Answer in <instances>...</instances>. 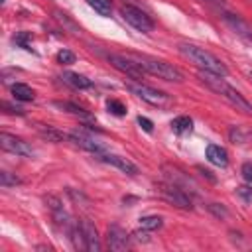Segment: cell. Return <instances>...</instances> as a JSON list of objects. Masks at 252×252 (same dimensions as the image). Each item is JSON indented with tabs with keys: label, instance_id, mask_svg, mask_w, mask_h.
Segmentation results:
<instances>
[{
	"label": "cell",
	"instance_id": "6da1fadb",
	"mask_svg": "<svg viewBox=\"0 0 252 252\" xmlns=\"http://www.w3.org/2000/svg\"><path fill=\"white\" fill-rule=\"evenodd\" d=\"M199 79H201L211 91H215V93L220 94L223 99H227L236 110H240V112H244V114H252V105L242 97V94H240L235 87H231L220 75H215V73H211V71H201V69H199Z\"/></svg>",
	"mask_w": 252,
	"mask_h": 252
},
{
	"label": "cell",
	"instance_id": "7a4b0ae2",
	"mask_svg": "<svg viewBox=\"0 0 252 252\" xmlns=\"http://www.w3.org/2000/svg\"><path fill=\"white\" fill-rule=\"evenodd\" d=\"M179 53L189 59L191 63L201 69V71H211L215 75H220V77H227L229 75V69L225 67V63L220 61L217 55H213L211 51L199 47V46H193V44H179Z\"/></svg>",
	"mask_w": 252,
	"mask_h": 252
},
{
	"label": "cell",
	"instance_id": "3957f363",
	"mask_svg": "<svg viewBox=\"0 0 252 252\" xmlns=\"http://www.w3.org/2000/svg\"><path fill=\"white\" fill-rule=\"evenodd\" d=\"M126 55H128L130 59H134L138 65L150 75H156L164 81H173V83L183 81V73L177 67L170 65V63H166L162 59H154V57H148V55H136V53H126Z\"/></svg>",
	"mask_w": 252,
	"mask_h": 252
},
{
	"label": "cell",
	"instance_id": "277c9868",
	"mask_svg": "<svg viewBox=\"0 0 252 252\" xmlns=\"http://www.w3.org/2000/svg\"><path fill=\"white\" fill-rule=\"evenodd\" d=\"M126 89H128L132 94H136L138 99H142V101H146L148 105L158 107V109H166V107H170V105L173 103L170 94H166V93H162V91H156V89H152V87H148V85H142V83L130 81V83H126Z\"/></svg>",
	"mask_w": 252,
	"mask_h": 252
},
{
	"label": "cell",
	"instance_id": "5b68a950",
	"mask_svg": "<svg viewBox=\"0 0 252 252\" xmlns=\"http://www.w3.org/2000/svg\"><path fill=\"white\" fill-rule=\"evenodd\" d=\"M120 14L132 28H136L138 32H142V34H150V32L154 30L152 18L146 12H142L140 8H136V6H122Z\"/></svg>",
	"mask_w": 252,
	"mask_h": 252
},
{
	"label": "cell",
	"instance_id": "8992f818",
	"mask_svg": "<svg viewBox=\"0 0 252 252\" xmlns=\"http://www.w3.org/2000/svg\"><path fill=\"white\" fill-rule=\"evenodd\" d=\"M109 61L112 63V67H116L118 71H122L124 75H128L132 79H142L144 77V69L138 65L134 59H130L128 55H120V53H110Z\"/></svg>",
	"mask_w": 252,
	"mask_h": 252
},
{
	"label": "cell",
	"instance_id": "52a82bcc",
	"mask_svg": "<svg viewBox=\"0 0 252 252\" xmlns=\"http://www.w3.org/2000/svg\"><path fill=\"white\" fill-rule=\"evenodd\" d=\"M0 146H2V150L16 154V156H24V158H34L36 156V150L28 142H24L22 138H16L12 134H6V132L0 134Z\"/></svg>",
	"mask_w": 252,
	"mask_h": 252
},
{
	"label": "cell",
	"instance_id": "ba28073f",
	"mask_svg": "<svg viewBox=\"0 0 252 252\" xmlns=\"http://www.w3.org/2000/svg\"><path fill=\"white\" fill-rule=\"evenodd\" d=\"M160 193H162V197H164L168 203H172V205H175V207L191 209V199L187 197V193L183 191V189H179V187L173 185V183L160 185Z\"/></svg>",
	"mask_w": 252,
	"mask_h": 252
},
{
	"label": "cell",
	"instance_id": "9c48e42d",
	"mask_svg": "<svg viewBox=\"0 0 252 252\" xmlns=\"http://www.w3.org/2000/svg\"><path fill=\"white\" fill-rule=\"evenodd\" d=\"M67 140H69L71 144H75L77 148H83V150H87V152H91V154H99V156H101V154H107L105 144L93 140V138L87 136L85 132H71V134H67Z\"/></svg>",
	"mask_w": 252,
	"mask_h": 252
},
{
	"label": "cell",
	"instance_id": "30bf717a",
	"mask_svg": "<svg viewBox=\"0 0 252 252\" xmlns=\"http://www.w3.org/2000/svg\"><path fill=\"white\" fill-rule=\"evenodd\" d=\"M107 244L110 250L120 252V250H126L130 246V236L118 225H112V227H109V233H107Z\"/></svg>",
	"mask_w": 252,
	"mask_h": 252
},
{
	"label": "cell",
	"instance_id": "8fae6325",
	"mask_svg": "<svg viewBox=\"0 0 252 252\" xmlns=\"http://www.w3.org/2000/svg\"><path fill=\"white\" fill-rule=\"evenodd\" d=\"M79 227H81V233H83V236H85L87 250H89V252H99V250H101V238H99L97 227H94L89 219H81V220H79Z\"/></svg>",
	"mask_w": 252,
	"mask_h": 252
},
{
	"label": "cell",
	"instance_id": "7c38bea8",
	"mask_svg": "<svg viewBox=\"0 0 252 252\" xmlns=\"http://www.w3.org/2000/svg\"><path fill=\"white\" fill-rule=\"evenodd\" d=\"M101 162H105V164H109V166H114V168H118L120 172L128 173V175H136V173H138V168H136L130 160H126V158H122V156L101 154Z\"/></svg>",
	"mask_w": 252,
	"mask_h": 252
},
{
	"label": "cell",
	"instance_id": "4fadbf2b",
	"mask_svg": "<svg viewBox=\"0 0 252 252\" xmlns=\"http://www.w3.org/2000/svg\"><path fill=\"white\" fill-rule=\"evenodd\" d=\"M225 22L236 32L238 36H242L244 40H248V42H252V26L248 24V22H244L240 16H236V14H225Z\"/></svg>",
	"mask_w": 252,
	"mask_h": 252
},
{
	"label": "cell",
	"instance_id": "5bb4252c",
	"mask_svg": "<svg viewBox=\"0 0 252 252\" xmlns=\"http://www.w3.org/2000/svg\"><path fill=\"white\" fill-rule=\"evenodd\" d=\"M207 160L219 168H225L229 164V154L225 148H220L217 144H209L207 146Z\"/></svg>",
	"mask_w": 252,
	"mask_h": 252
},
{
	"label": "cell",
	"instance_id": "9a60e30c",
	"mask_svg": "<svg viewBox=\"0 0 252 252\" xmlns=\"http://www.w3.org/2000/svg\"><path fill=\"white\" fill-rule=\"evenodd\" d=\"M61 79L65 81L67 85L75 87V89H91L93 87V81L87 79L85 75H79V73H71V71H65L61 75Z\"/></svg>",
	"mask_w": 252,
	"mask_h": 252
},
{
	"label": "cell",
	"instance_id": "2e32d148",
	"mask_svg": "<svg viewBox=\"0 0 252 252\" xmlns=\"http://www.w3.org/2000/svg\"><path fill=\"white\" fill-rule=\"evenodd\" d=\"M12 97L16 101H22V103H30V101H34L36 99V93L32 87L24 85V83H16L12 85Z\"/></svg>",
	"mask_w": 252,
	"mask_h": 252
},
{
	"label": "cell",
	"instance_id": "e0dca14e",
	"mask_svg": "<svg viewBox=\"0 0 252 252\" xmlns=\"http://www.w3.org/2000/svg\"><path fill=\"white\" fill-rule=\"evenodd\" d=\"M193 128V120L189 116H177L172 120V130L175 134H183V132H189Z\"/></svg>",
	"mask_w": 252,
	"mask_h": 252
},
{
	"label": "cell",
	"instance_id": "ac0fdd59",
	"mask_svg": "<svg viewBox=\"0 0 252 252\" xmlns=\"http://www.w3.org/2000/svg\"><path fill=\"white\" fill-rule=\"evenodd\" d=\"M53 107H57V109H61V110H65V112H71V114H75V116L89 118V112H87V110H83L81 107H77L75 103H69V101H55Z\"/></svg>",
	"mask_w": 252,
	"mask_h": 252
},
{
	"label": "cell",
	"instance_id": "d6986e66",
	"mask_svg": "<svg viewBox=\"0 0 252 252\" xmlns=\"http://www.w3.org/2000/svg\"><path fill=\"white\" fill-rule=\"evenodd\" d=\"M162 225H164V219L156 217V215H148V217L140 219V227L146 231H158V229H162Z\"/></svg>",
	"mask_w": 252,
	"mask_h": 252
},
{
	"label": "cell",
	"instance_id": "ffe728a7",
	"mask_svg": "<svg viewBox=\"0 0 252 252\" xmlns=\"http://www.w3.org/2000/svg\"><path fill=\"white\" fill-rule=\"evenodd\" d=\"M87 4H89L94 12H99L101 16H110V12H112L110 0H87Z\"/></svg>",
	"mask_w": 252,
	"mask_h": 252
},
{
	"label": "cell",
	"instance_id": "44dd1931",
	"mask_svg": "<svg viewBox=\"0 0 252 252\" xmlns=\"http://www.w3.org/2000/svg\"><path fill=\"white\" fill-rule=\"evenodd\" d=\"M40 134H42L44 138H47L49 142H61L63 138H67L65 134H61V132L53 130L51 126H40Z\"/></svg>",
	"mask_w": 252,
	"mask_h": 252
},
{
	"label": "cell",
	"instance_id": "7402d4cb",
	"mask_svg": "<svg viewBox=\"0 0 252 252\" xmlns=\"http://www.w3.org/2000/svg\"><path fill=\"white\" fill-rule=\"evenodd\" d=\"M0 183H2V187H16L22 183V179L8 172H0Z\"/></svg>",
	"mask_w": 252,
	"mask_h": 252
},
{
	"label": "cell",
	"instance_id": "603a6c76",
	"mask_svg": "<svg viewBox=\"0 0 252 252\" xmlns=\"http://www.w3.org/2000/svg\"><path fill=\"white\" fill-rule=\"evenodd\" d=\"M75 53L73 51H69V49H61L59 53H57V61L61 63V65H71V63H75Z\"/></svg>",
	"mask_w": 252,
	"mask_h": 252
},
{
	"label": "cell",
	"instance_id": "cb8c5ba5",
	"mask_svg": "<svg viewBox=\"0 0 252 252\" xmlns=\"http://www.w3.org/2000/svg\"><path fill=\"white\" fill-rule=\"evenodd\" d=\"M107 109H109V112H112V114H116V116H124L126 114V107L120 103V101H109L107 103Z\"/></svg>",
	"mask_w": 252,
	"mask_h": 252
},
{
	"label": "cell",
	"instance_id": "d4e9b609",
	"mask_svg": "<svg viewBox=\"0 0 252 252\" xmlns=\"http://www.w3.org/2000/svg\"><path fill=\"white\" fill-rule=\"evenodd\" d=\"M236 195H238L244 203H252V187H248V185H238V187H236Z\"/></svg>",
	"mask_w": 252,
	"mask_h": 252
},
{
	"label": "cell",
	"instance_id": "484cf974",
	"mask_svg": "<svg viewBox=\"0 0 252 252\" xmlns=\"http://www.w3.org/2000/svg\"><path fill=\"white\" fill-rule=\"evenodd\" d=\"M209 211L215 215V217H219V219H225L229 213H227V209L223 207V205H219V203H211L209 205Z\"/></svg>",
	"mask_w": 252,
	"mask_h": 252
},
{
	"label": "cell",
	"instance_id": "4316f807",
	"mask_svg": "<svg viewBox=\"0 0 252 252\" xmlns=\"http://www.w3.org/2000/svg\"><path fill=\"white\" fill-rule=\"evenodd\" d=\"M2 109H4V112H8V114H24V109H20V107H14V105H10V103H2Z\"/></svg>",
	"mask_w": 252,
	"mask_h": 252
},
{
	"label": "cell",
	"instance_id": "83f0119b",
	"mask_svg": "<svg viewBox=\"0 0 252 252\" xmlns=\"http://www.w3.org/2000/svg\"><path fill=\"white\" fill-rule=\"evenodd\" d=\"M14 40H16L22 47L30 49V47H28V40H30V34H28V32H22V34H16V36H14Z\"/></svg>",
	"mask_w": 252,
	"mask_h": 252
},
{
	"label": "cell",
	"instance_id": "f1b7e54d",
	"mask_svg": "<svg viewBox=\"0 0 252 252\" xmlns=\"http://www.w3.org/2000/svg\"><path fill=\"white\" fill-rule=\"evenodd\" d=\"M138 124L142 126V128H144L146 132H152V130H154V124H152V120H150V118H146V116H138Z\"/></svg>",
	"mask_w": 252,
	"mask_h": 252
},
{
	"label": "cell",
	"instance_id": "f546056e",
	"mask_svg": "<svg viewBox=\"0 0 252 252\" xmlns=\"http://www.w3.org/2000/svg\"><path fill=\"white\" fill-rule=\"evenodd\" d=\"M242 177H244L248 183H252V162H246V164L242 166Z\"/></svg>",
	"mask_w": 252,
	"mask_h": 252
},
{
	"label": "cell",
	"instance_id": "4dcf8cb0",
	"mask_svg": "<svg viewBox=\"0 0 252 252\" xmlns=\"http://www.w3.org/2000/svg\"><path fill=\"white\" fill-rule=\"evenodd\" d=\"M134 238H136L138 242H148V240H150V235H148V231L144 229V231H136V233H134Z\"/></svg>",
	"mask_w": 252,
	"mask_h": 252
},
{
	"label": "cell",
	"instance_id": "1f68e13d",
	"mask_svg": "<svg viewBox=\"0 0 252 252\" xmlns=\"http://www.w3.org/2000/svg\"><path fill=\"white\" fill-rule=\"evenodd\" d=\"M209 2H217V4H219V2H220V0H209Z\"/></svg>",
	"mask_w": 252,
	"mask_h": 252
},
{
	"label": "cell",
	"instance_id": "d6a6232c",
	"mask_svg": "<svg viewBox=\"0 0 252 252\" xmlns=\"http://www.w3.org/2000/svg\"><path fill=\"white\" fill-rule=\"evenodd\" d=\"M250 79H252V71H250Z\"/></svg>",
	"mask_w": 252,
	"mask_h": 252
},
{
	"label": "cell",
	"instance_id": "836d02e7",
	"mask_svg": "<svg viewBox=\"0 0 252 252\" xmlns=\"http://www.w3.org/2000/svg\"><path fill=\"white\" fill-rule=\"evenodd\" d=\"M2 2H6V0H2Z\"/></svg>",
	"mask_w": 252,
	"mask_h": 252
}]
</instances>
